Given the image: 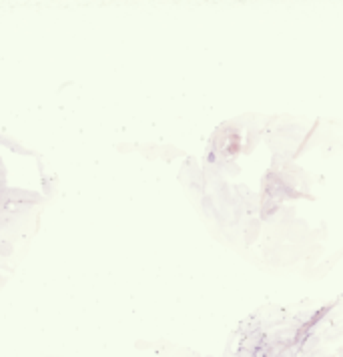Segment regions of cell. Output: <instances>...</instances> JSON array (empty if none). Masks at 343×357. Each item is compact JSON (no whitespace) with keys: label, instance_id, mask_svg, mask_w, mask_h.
I'll list each match as a JSON object with an SVG mask.
<instances>
[]
</instances>
